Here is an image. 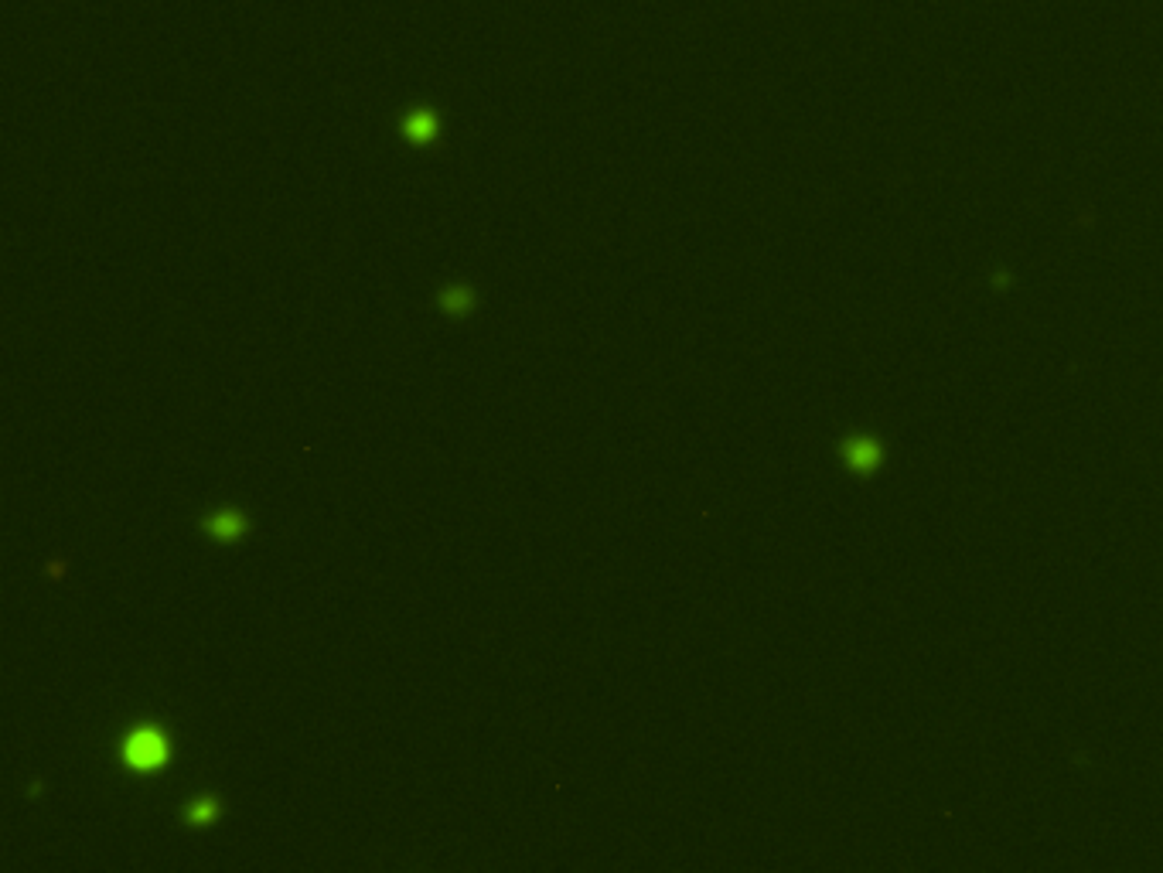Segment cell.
Listing matches in <instances>:
<instances>
[{
    "label": "cell",
    "instance_id": "obj_1",
    "mask_svg": "<svg viewBox=\"0 0 1163 873\" xmlns=\"http://www.w3.org/2000/svg\"><path fill=\"white\" fill-rule=\"evenodd\" d=\"M171 761V737L161 727H134L123 737V764L130 771H157Z\"/></svg>",
    "mask_w": 1163,
    "mask_h": 873
},
{
    "label": "cell",
    "instance_id": "obj_2",
    "mask_svg": "<svg viewBox=\"0 0 1163 873\" xmlns=\"http://www.w3.org/2000/svg\"><path fill=\"white\" fill-rule=\"evenodd\" d=\"M249 515L243 509H236V505H219V509H209L198 519V532H202L205 539H212V543H222V546H236L243 543L249 536Z\"/></svg>",
    "mask_w": 1163,
    "mask_h": 873
},
{
    "label": "cell",
    "instance_id": "obj_3",
    "mask_svg": "<svg viewBox=\"0 0 1163 873\" xmlns=\"http://www.w3.org/2000/svg\"><path fill=\"white\" fill-rule=\"evenodd\" d=\"M396 130L410 147H434L444 133V120L434 106H410V110H403Z\"/></svg>",
    "mask_w": 1163,
    "mask_h": 873
},
{
    "label": "cell",
    "instance_id": "obj_4",
    "mask_svg": "<svg viewBox=\"0 0 1163 873\" xmlns=\"http://www.w3.org/2000/svg\"><path fill=\"white\" fill-rule=\"evenodd\" d=\"M478 307V294L471 284H447L437 290V311L444 314V318H468L471 311Z\"/></svg>",
    "mask_w": 1163,
    "mask_h": 873
},
{
    "label": "cell",
    "instance_id": "obj_5",
    "mask_svg": "<svg viewBox=\"0 0 1163 873\" xmlns=\"http://www.w3.org/2000/svg\"><path fill=\"white\" fill-rule=\"evenodd\" d=\"M222 812H226V805H222V798H215V795H195L181 805V819H185V826H191V829L215 826V822L222 819Z\"/></svg>",
    "mask_w": 1163,
    "mask_h": 873
},
{
    "label": "cell",
    "instance_id": "obj_6",
    "mask_svg": "<svg viewBox=\"0 0 1163 873\" xmlns=\"http://www.w3.org/2000/svg\"><path fill=\"white\" fill-rule=\"evenodd\" d=\"M843 461L850 464V471L857 475H874L880 468V444L870 437H850L843 444Z\"/></svg>",
    "mask_w": 1163,
    "mask_h": 873
}]
</instances>
